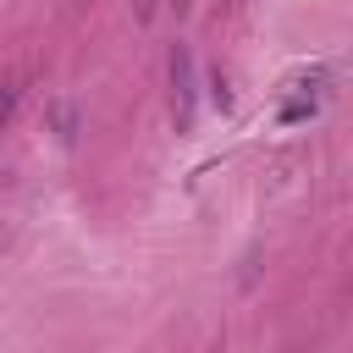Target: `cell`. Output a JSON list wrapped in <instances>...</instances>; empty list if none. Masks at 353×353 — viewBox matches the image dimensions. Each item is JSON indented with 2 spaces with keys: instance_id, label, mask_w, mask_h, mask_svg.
Here are the masks:
<instances>
[{
  "instance_id": "277c9868",
  "label": "cell",
  "mask_w": 353,
  "mask_h": 353,
  "mask_svg": "<svg viewBox=\"0 0 353 353\" xmlns=\"http://www.w3.org/2000/svg\"><path fill=\"white\" fill-rule=\"evenodd\" d=\"M171 6H176V11H188V6H193V0H171Z\"/></svg>"
},
{
  "instance_id": "3957f363",
  "label": "cell",
  "mask_w": 353,
  "mask_h": 353,
  "mask_svg": "<svg viewBox=\"0 0 353 353\" xmlns=\"http://www.w3.org/2000/svg\"><path fill=\"white\" fill-rule=\"evenodd\" d=\"M17 99H22V83H17V77H6V83H0V132L11 127V116H17Z\"/></svg>"
},
{
  "instance_id": "6da1fadb",
  "label": "cell",
  "mask_w": 353,
  "mask_h": 353,
  "mask_svg": "<svg viewBox=\"0 0 353 353\" xmlns=\"http://www.w3.org/2000/svg\"><path fill=\"white\" fill-rule=\"evenodd\" d=\"M325 88H331V77L325 72H309V77H292L287 83V99H281V121L287 127H298V121H309L314 110H320V99H325Z\"/></svg>"
},
{
  "instance_id": "7a4b0ae2",
  "label": "cell",
  "mask_w": 353,
  "mask_h": 353,
  "mask_svg": "<svg viewBox=\"0 0 353 353\" xmlns=\"http://www.w3.org/2000/svg\"><path fill=\"white\" fill-rule=\"evenodd\" d=\"M193 94H199L193 55H188V44H176L171 50V110H176V127H193Z\"/></svg>"
}]
</instances>
